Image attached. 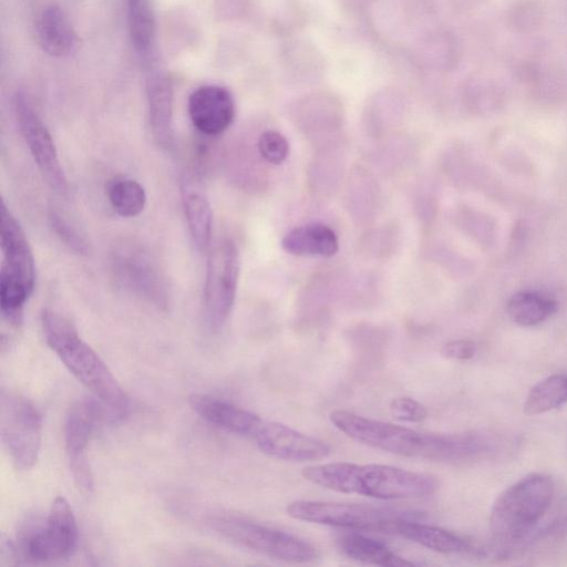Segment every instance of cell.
Wrapping results in <instances>:
<instances>
[{"label": "cell", "instance_id": "obj_17", "mask_svg": "<svg viewBox=\"0 0 567 567\" xmlns=\"http://www.w3.org/2000/svg\"><path fill=\"white\" fill-rule=\"evenodd\" d=\"M146 100L150 127L155 143L165 150L174 145L173 103L171 79L164 73H153L146 81Z\"/></svg>", "mask_w": 567, "mask_h": 567}, {"label": "cell", "instance_id": "obj_18", "mask_svg": "<svg viewBox=\"0 0 567 567\" xmlns=\"http://www.w3.org/2000/svg\"><path fill=\"white\" fill-rule=\"evenodd\" d=\"M420 518L421 515L403 518L398 524L394 535L440 554L461 555L477 551L470 539L445 528L425 524Z\"/></svg>", "mask_w": 567, "mask_h": 567}, {"label": "cell", "instance_id": "obj_14", "mask_svg": "<svg viewBox=\"0 0 567 567\" xmlns=\"http://www.w3.org/2000/svg\"><path fill=\"white\" fill-rule=\"evenodd\" d=\"M188 115L194 127L204 135L224 133L235 118V102L230 92L219 85L197 87L188 97Z\"/></svg>", "mask_w": 567, "mask_h": 567}, {"label": "cell", "instance_id": "obj_8", "mask_svg": "<svg viewBox=\"0 0 567 567\" xmlns=\"http://www.w3.org/2000/svg\"><path fill=\"white\" fill-rule=\"evenodd\" d=\"M42 416L38 408L22 394L1 390L0 435L14 466L30 470L38 461L41 446Z\"/></svg>", "mask_w": 567, "mask_h": 567}, {"label": "cell", "instance_id": "obj_27", "mask_svg": "<svg viewBox=\"0 0 567 567\" xmlns=\"http://www.w3.org/2000/svg\"><path fill=\"white\" fill-rule=\"evenodd\" d=\"M48 219L52 231L70 250L81 256L90 254L91 247L86 237L63 213L50 207Z\"/></svg>", "mask_w": 567, "mask_h": 567}, {"label": "cell", "instance_id": "obj_22", "mask_svg": "<svg viewBox=\"0 0 567 567\" xmlns=\"http://www.w3.org/2000/svg\"><path fill=\"white\" fill-rule=\"evenodd\" d=\"M182 203L189 234L197 249L206 250L210 243L213 212L208 198L189 184L182 185Z\"/></svg>", "mask_w": 567, "mask_h": 567}, {"label": "cell", "instance_id": "obj_3", "mask_svg": "<svg viewBox=\"0 0 567 567\" xmlns=\"http://www.w3.org/2000/svg\"><path fill=\"white\" fill-rule=\"evenodd\" d=\"M47 344L66 369L102 402L116 419L127 414L128 396L100 355L79 336L75 326L51 309L41 315Z\"/></svg>", "mask_w": 567, "mask_h": 567}, {"label": "cell", "instance_id": "obj_5", "mask_svg": "<svg viewBox=\"0 0 567 567\" xmlns=\"http://www.w3.org/2000/svg\"><path fill=\"white\" fill-rule=\"evenodd\" d=\"M207 525L221 537L260 555L290 564L318 558L316 547L288 532L229 515H213Z\"/></svg>", "mask_w": 567, "mask_h": 567}, {"label": "cell", "instance_id": "obj_13", "mask_svg": "<svg viewBox=\"0 0 567 567\" xmlns=\"http://www.w3.org/2000/svg\"><path fill=\"white\" fill-rule=\"evenodd\" d=\"M252 441L268 456L289 462L319 461L331 452L324 441L265 419Z\"/></svg>", "mask_w": 567, "mask_h": 567}, {"label": "cell", "instance_id": "obj_25", "mask_svg": "<svg viewBox=\"0 0 567 567\" xmlns=\"http://www.w3.org/2000/svg\"><path fill=\"white\" fill-rule=\"evenodd\" d=\"M567 403V374H551L536 383L524 402V413L539 415Z\"/></svg>", "mask_w": 567, "mask_h": 567}, {"label": "cell", "instance_id": "obj_4", "mask_svg": "<svg viewBox=\"0 0 567 567\" xmlns=\"http://www.w3.org/2000/svg\"><path fill=\"white\" fill-rule=\"evenodd\" d=\"M555 485L550 476L530 473L504 489L489 514V529L501 542L527 537L549 509Z\"/></svg>", "mask_w": 567, "mask_h": 567}, {"label": "cell", "instance_id": "obj_12", "mask_svg": "<svg viewBox=\"0 0 567 567\" xmlns=\"http://www.w3.org/2000/svg\"><path fill=\"white\" fill-rule=\"evenodd\" d=\"M112 269L128 290L159 308L169 305L168 286L152 260L132 247H120L111 258Z\"/></svg>", "mask_w": 567, "mask_h": 567}, {"label": "cell", "instance_id": "obj_9", "mask_svg": "<svg viewBox=\"0 0 567 567\" xmlns=\"http://www.w3.org/2000/svg\"><path fill=\"white\" fill-rule=\"evenodd\" d=\"M239 277V256L234 241L218 244L207 259L204 286V312L209 328H223L236 298Z\"/></svg>", "mask_w": 567, "mask_h": 567}, {"label": "cell", "instance_id": "obj_7", "mask_svg": "<svg viewBox=\"0 0 567 567\" xmlns=\"http://www.w3.org/2000/svg\"><path fill=\"white\" fill-rule=\"evenodd\" d=\"M79 529L72 508L56 497L44 520L27 525L11 544L14 563H48L70 556L76 547Z\"/></svg>", "mask_w": 567, "mask_h": 567}, {"label": "cell", "instance_id": "obj_19", "mask_svg": "<svg viewBox=\"0 0 567 567\" xmlns=\"http://www.w3.org/2000/svg\"><path fill=\"white\" fill-rule=\"evenodd\" d=\"M35 37L41 49L52 56H66L78 47V34L66 13L56 4L45 7L38 16Z\"/></svg>", "mask_w": 567, "mask_h": 567}, {"label": "cell", "instance_id": "obj_21", "mask_svg": "<svg viewBox=\"0 0 567 567\" xmlns=\"http://www.w3.org/2000/svg\"><path fill=\"white\" fill-rule=\"evenodd\" d=\"M340 553L349 559L383 567L414 566L382 542L359 533H348L337 539Z\"/></svg>", "mask_w": 567, "mask_h": 567}, {"label": "cell", "instance_id": "obj_10", "mask_svg": "<svg viewBox=\"0 0 567 567\" xmlns=\"http://www.w3.org/2000/svg\"><path fill=\"white\" fill-rule=\"evenodd\" d=\"M115 415L96 398L73 403L64 419V444L69 467L76 485L86 493L93 489L87 446L99 422Z\"/></svg>", "mask_w": 567, "mask_h": 567}, {"label": "cell", "instance_id": "obj_26", "mask_svg": "<svg viewBox=\"0 0 567 567\" xmlns=\"http://www.w3.org/2000/svg\"><path fill=\"white\" fill-rule=\"evenodd\" d=\"M106 195L114 212L125 218L138 216L146 205L144 187L132 178H114L107 185Z\"/></svg>", "mask_w": 567, "mask_h": 567}, {"label": "cell", "instance_id": "obj_2", "mask_svg": "<svg viewBox=\"0 0 567 567\" xmlns=\"http://www.w3.org/2000/svg\"><path fill=\"white\" fill-rule=\"evenodd\" d=\"M301 474L308 482L329 491L383 501L431 496L440 486L431 474L374 463L313 464L303 467Z\"/></svg>", "mask_w": 567, "mask_h": 567}, {"label": "cell", "instance_id": "obj_15", "mask_svg": "<svg viewBox=\"0 0 567 567\" xmlns=\"http://www.w3.org/2000/svg\"><path fill=\"white\" fill-rule=\"evenodd\" d=\"M0 237L2 264L1 270L20 278L32 290L35 281V262L27 236L11 210L1 200Z\"/></svg>", "mask_w": 567, "mask_h": 567}, {"label": "cell", "instance_id": "obj_29", "mask_svg": "<svg viewBox=\"0 0 567 567\" xmlns=\"http://www.w3.org/2000/svg\"><path fill=\"white\" fill-rule=\"evenodd\" d=\"M391 415L401 422L419 423L429 415L426 406L410 396H398L390 402Z\"/></svg>", "mask_w": 567, "mask_h": 567}, {"label": "cell", "instance_id": "obj_28", "mask_svg": "<svg viewBox=\"0 0 567 567\" xmlns=\"http://www.w3.org/2000/svg\"><path fill=\"white\" fill-rule=\"evenodd\" d=\"M257 150L267 163L279 165L288 157L290 146L285 135L280 132L268 130L260 134Z\"/></svg>", "mask_w": 567, "mask_h": 567}, {"label": "cell", "instance_id": "obj_23", "mask_svg": "<svg viewBox=\"0 0 567 567\" xmlns=\"http://www.w3.org/2000/svg\"><path fill=\"white\" fill-rule=\"evenodd\" d=\"M127 27L137 54L150 60L156 39L155 17L150 0H126Z\"/></svg>", "mask_w": 567, "mask_h": 567}, {"label": "cell", "instance_id": "obj_6", "mask_svg": "<svg viewBox=\"0 0 567 567\" xmlns=\"http://www.w3.org/2000/svg\"><path fill=\"white\" fill-rule=\"evenodd\" d=\"M289 517L312 524L394 535L398 524L419 513L365 504L296 499L287 504Z\"/></svg>", "mask_w": 567, "mask_h": 567}, {"label": "cell", "instance_id": "obj_1", "mask_svg": "<svg viewBox=\"0 0 567 567\" xmlns=\"http://www.w3.org/2000/svg\"><path fill=\"white\" fill-rule=\"evenodd\" d=\"M330 422L348 437L391 454L440 462L474 461L494 455L497 444L482 433H427L337 409Z\"/></svg>", "mask_w": 567, "mask_h": 567}, {"label": "cell", "instance_id": "obj_24", "mask_svg": "<svg viewBox=\"0 0 567 567\" xmlns=\"http://www.w3.org/2000/svg\"><path fill=\"white\" fill-rule=\"evenodd\" d=\"M507 313L520 327H533L544 322L557 311V302L536 291H518L507 301Z\"/></svg>", "mask_w": 567, "mask_h": 567}, {"label": "cell", "instance_id": "obj_16", "mask_svg": "<svg viewBox=\"0 0 567 567\" xmlns=\"http://www.w3.org/2000/svg\"><path fill=\"white\" fill-rule=\"evenodd\" d=\"M188 401L192 409L206 422L250 440H254L264 421L244 408L207 394H193Z\"/></svg>", "mask_w": 567, "mask_h": 567}, {"label": "cell", "instance_id": "obj_11", "mask_svg": "<svg viewBox=\"0 0 567 567\" xmlns=\"http://www.w3.org/2000/svg\"><path fill=\"white\" fill-rule=\"evenodd\" d=\"M19 130L47 185L58 195L66 196L69 183L50 132L23 92L13 96Z\"/></svg>", "mask_w": 567, "mask_h": 567}, {"label": "cell", "instance_id": "obj_30", "mask_svg": "<svg viewBox=\"0 0 567 567\" xmlns=\"http://www.w3.org/2000/svg\"><path fill=\"white\" fill-rule=\"evenodd\" d=\"M440 352L445 359L465 361L474 357L475 344L467 339H455L444 343Z\"/></svg>", "mask_w": 567, "mask_h": 567}, {"label": "cell", "instance_id": "obj_20", "mask_svg": "<svg viewBox=\"0 0 567 567\" xmlns=\"http://www.w3.org/2000/svg\"><path fill=\"white\" fill-rule=\"evenodd\" d=\"M281 247L295 256L331 257L339 250V240L329 226L310 223L289 230L281 239Z\"/></svg>", "mask_w": 567, "mask_h": 567}]
</instances>
